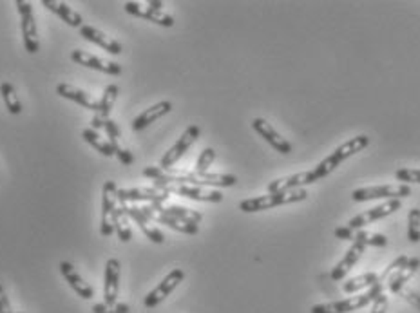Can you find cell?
Here are the masks:
<instances>
[{
	"instance_id": "52a82bcc",
	"label": "cell",
	"mask_w": 420,
	"mask_h": 313,
	"mask_svg": "<svg viewBox=\"0 0 420 313\" xmlns=\"http://www.w3.org/2000/svg\"><path fill=\"white\" fill-rule=\"evenodd\" d=\"M118 186L115 181L107 179L102 189V216H100V234L103 237L115 232V214L118 210Z\"/></svg>"
},
{
	"instance_id": "4fadbf2b",
	"label": "cell",
	"mask_w": 420,
	"mask_h": 313,
	"mask_svg": "<svg viewBox=\"0 0 420 313\" xmlns=\"http://www.w3.org/2000/svg\"><path fill=\"white\" fill-rule=\"evenodd\" d=\"M170 194L160 191L156 186H136V189H118V203L129 201H147V203H165Z\"/></svg>"
},
{
	"instance_id": "44dd1931",
	"label": "cell",
	"mask_w": 420,
	"mask_h": 313,
	"mask_svg": "<svg viewBox=\"0 0 420 313\" xmlns=\"http://www.w3.org/2000/svg\"><path fill=\"white\" fill-rule=\"evenodd\" d=\"M80 34L84 37L85 40H89V42L96 44V46H100L102 49H106L107 53H110V55H122L123 47L122 44L118 42V40H115L113 37H107L106 33H102L100 30H96V27L93 26H87V24H84V26L80 27Z\"/></svg>"
},
{
	"instance_id": "ee69618b",
	"label": "cell",
	"mask_w": 420,
	"mask_h": 313,
	"mask_svg": "<svg viewBox=\"0 0 420 313\" xmlns=\"http://www.w3.org/2000/svg\"><path fill=\"white\" fill-rule=\"evenodd\" d=\"M147 6H149V8H153V9H160V11H162L163 2H154V0H151V2H147Z\"/></svg>"
},
{
	"instance_id": "30bf717a",
	"label": "cell",
	"mask_w": 420,
	"mask_h": 313,
	"mask_svg": "<svg viewBox=\"0 0 420 313\" xmlns=\"http://www.w3.org/2000/svg\"><path fill=\"white\" fill-rule=\"evenodd\" d=\"M400 207H402V201H400V199H388L386 203L378 205V207H375V208H369V210L359 214V216L352 217L346 226H348L350 230H353V232H359V230L364 229L366 224H371V223H375V221L384 219V217L395 214V212L399 210Z\"/></svg>"
},
{
	"instance_id": "b9f144b4",
	"label": "cell",
	"mask_w": 420,
	"mask_h": 313,
	"mask_svg": "<svg viewBox=\"0 0 420 313\" xmlns=\"http://www.w3.org/2000/svg\"><path fill=\"white\" fill-rule=\"evenodd\" d=\"M113 313H129L131 312V308H129V305H125V302H116L115 306H113Z\"/></svg>"
},
{
	"instance_id": "7402d4cb",
	"label": "cell",
	"mask_w": 420,
	"mask_h": 313,
	"mask_svg": "<svg viewBox=\"0 0 420 313\" xmlns=\"http://www.w3.org/2000/svg\"><path fill=\"white\" fill-rule=\"evenodd\" d=\"M172 110V103L169 102V100H163V102H158L156 106L149 107V109H145L141 115H138L134 118V122H132V129L134 131H144V129H147L151 125V123H154L156 120L163 118V116H167Z\"/></svg>"
},
{
	"instance_id": "f6af8a7d",
	"label": "cell",
	"mask_w": 420,
	"mask_h": 313,
	"mask_svg": "<svg viewBox=\"0 0 420 313\" xmlns=\"http://www.w3.org/2000/svg\"><path fill=\"white\" fill-rule=\"evenodd\" d=\"M109 313H113V309H110V312H109Z\"/></svg>"
},
{
	"instance_id": "1f68e13d",
	"label": "cell",
	"mask_w": 420,
	"mask_h": 313,
	"mask_svg": "<svg viewBox=\"0 0 420 313\" xmlns=\"http://www.w3.org/2000/svg\"><path fill=\"white\" fill-rule=\"evenodd\" d=\"M407 239L412 243L420 241V208H412L407 214Z\"/></svg>"
},
{
	"instance_id": "836d02e7",
	"label": "cell",
	"mask_w": 420,
	"mask_h": 313,
	"mask_svg": "<svg viewBox=\"0 0 420 313\" xmlns=\"http://www.w3.org/2000/svg\"><path fill=\"white\" fill-rule=\"evenodd\" d=\"M120 140H122V138H113V140H109V143L113 145V151H115V156L118 158L120 163H123V165H132V163H134V156H132V153L129 148L123 147Z\"/></svg>"
},
{
	"instance_id": "ffe728a7",
	"label": "cell",
	"mask_w": 420,
	"mask_h": 313,
	"mask_svg": "<svg viewBox=\"0 0 420 313\" xmlns=\"http://www.w3.org/2000/svg\"><path fill=\"white\" fill-rule=\"evenodd\" d=\"M364 248H366V246L362 245L361 241L353 239L352 246H350L348 252L344 254V257L341 259V261L336 264V268L331 270V279H333V281H343L344 277L350 274V270L355 267L357 261L362 257V254H364Z\"/></svg>"
},
{
	"instance_id": "e0dca14e",
	"label": "cell",
	"mask_w": 420,
	"mask_h": 313,
	"mask_svg": "<svg viewBox=\"0 0 420 313\" xmlns=\"http://www.w3.org/2000/svg\"><path fill=\"white\" fill-rule=\"evenodd\" d=\"M123 8H125V11H127L129 15H132V17L144 18V20L156 24V26H162V27L174 26V18L170 17L169 13H165V11H160V9H153L149 8V6L144 8V6L138 4V2H125Z\"/></svg>"
},
{
	"instance_id": "f1b7e54d",
	"label": "cell",
	"mask_w": 420,
	"mask_h": 313,
	"mask_svg": "<svg viewBox=\"0 0 420 313\" xmlns=\"http://www.w3.org/2000/svg\"><path fill=\"white\" fill-rule=\"evenodd\" d=\"M378 283V275L375 272H368V274L357 275L353 279H348L343 284V290L346 293H355L361 292L364 288H371Z\"/></svg>"
},
{
	"instance_id": "7bdbcfd3",
	"label": "cell",
	"mask_w": 420,
	"mask_h": 313,
	"mask_svg": "<svg viewBox=\"0 0 420 313\" xmlns=\"http://www.w3.org/2000/svg\"><path fill=\"white\" fill-rule=\"evenodd\" d=\"M109 312H110V308L106 305V302L93 306V313H109Z\"/></svg>"
},
{
	"instance_id": "d590c367",
	"label": "cell",
	"mask_w": 420,
	"mask_h": 313,
	"mask_svg": "<svg viewBox=\"0 0 420 313\" xmlns=\"http://www.w3.org/2000/svg\"><path fill=\"white\" fill-rule=\"evenodd\" d=\"M395 178L402 181L404 185H412V183H420V169H397L395 170Z\"/></svg>"
},
{
	"instance_id": "83f0119b",
	"label": "cell",
	"mask_w": 420,
	"mask_h": 313,
	"mask_svg": "<svg viewBox=\"0 0 420 313\" xmlns=\"http://www.w3.org/2000/svg\"><path fill=\"white\" fill-rule=\"evenodd\" d=\"M118 85L110 84L107 85L106 91H103L102 98L98 100V113L96 116H100V118L107 120L109 118V115L113 113V107H115V102L116 98H118Z\"/></svg>"
},
{
	"instance_id": "60d3db41",
	"label": "cell",
	"mask_w": 420,
	"mask_h": 313,
	"mask_svg": "<svg viewBox=\"0 0 420 313\" xmlns=\"http://www.w3.org/2000/svg\"><path fill=\"white\" fill-rule=\"evenodd\" d=\"M333 234H336L337 239H343V241H353V237H355V232L350 230L348 226H339Z\"/></svg>"
},
{
	"instance_id": "ba28073f",
	"label": "cell",
	"mask_w": 420,
	"mask_h": 313,
	"mask_svg": "<svg viewBox=\"0 0 420 313\" xmlns=\"http://www.w3.org/2000/svg\"><path fill=\"white\" fill-rule=\"evenodd\" d=\"M18 13H20V30H22V42L30 55L40 49V40H39V30H37V22H34L33 15V6L30 2L24 0H17Z\"/></svg>"
},
{
	"instance_id": "603a6c76",
	"label": "cell",
	"mask_w": 420,
	"mask_h": 313,
	"mask_svg": "<svg viewBox=\"0 0 420 313\" xmlns=\"http://www.w3.org/2000/svg\"><path fill=\"white\" fill-rule=\"evenodd\" d=\"M56 94L65 98V100H71V102L78 103V106H82L84 109H89V110H94V113H98V100H93L91 94L82 91L80 87H75V85L71 84H58L56 85Z\"/></svg>"
},
{
	"instance_id": "8d00e7d4",
	"label": "cell",
	"mask_w": 420,
	"mask_h": 313,
	"mask_svg": "<svg viewBox=\"0 0 420 313\" xmlns=\"http://www.w3.org/2000/svg\"><path fill=\"white\" fill-rule=\"evenodd\" d=\"M407 261H409V257H407V255H400V257H397V259H395V261L391 262L390 267L386 268V272H384V274H382V277H378V281H381L382 284L386 283V281L390 279L391 275H395V274H397V272H399L400 268H402L404 264H406Z\"/></svg>"
},
{
	"instance_id": "4dcf8cb0",
	"label": "cell",
	"mask_w": 420,
	"mask_h": 313,
	"mask_svg": "<svg viewBox=\"0 0 420 313\" xmlns=\"http://www.w3.org/2000/svg\"><path fill=\"white\" fill-rule=\"evenodd\" d=\"M115 232L118 234L120 241L122 243H129L132 239V230L131 224H129L127 212L123 210V207H120V205L115 214Z\"/></svg>"
},
{
	"instance_id": "8fae6325",
	"label": "cell",
	"mask_w": 420,
	"mask_h": 313,
	"mask_svg": "<svg viewBox=\"0 0 420 313\" xmlns=\"http://www.w3.org/2000/svg\"><path fill=\"white\" fill-rule=\"evenodd\" d=\"M183 279H185V272H183L182 268L170 270V274L165 275V279L158 284L153 292L147 293V297L144 299L145 308H156L158 305H162L163 300H165L170 293L174 292L176 288H178V284L182 283Z\"/></svg>"
},
{
	"instance_id": "cb8c5ba5",
	"label": "cell",
	"mask_w": 420,
	"mask_h": 313,
	"mask_svg": "<svg viewBox=\"0 0 420 313\" xmlns=\"http://www.w3.org/2000/svg\"><path fill=\"white\" fill-rule=\"evenodd\" d=\"M420 268V259L419 257H409V261L404 264L402 268H400L399 272L395 275H391L390 279L386 281V286L390 292L393 293H399L402 288H406L407 281L412 279L413 275L416 274V270Z\"/></svg>"
},
{
	"instance_id": "d4e9b609",
	"label": "cell",
	"mask_w": 420,
	"mask_h": 313,
	"mask_svg": "<svg viewBox=\"0 0 420 313\" xmlns=\"http://www.w3.org/2000/svg\"><path fill=\"white\" fill-rule=\"evenodd\" d=\"M42 4L44 8L49 9L51 13L58 15L68 26L78 27V30L84 26V18H82V15L77 13L72 8H69L65 2H58V0H42Z\"/></svg>"
},
{
	"instance_id": "bcb514c9",
	"label": "cell",
	"mask_w": 420,
	"mask_h": 313,
	"mask_svg": "<svg viewBox=\"0 0 420 313\" xmlns=\"http://www.w3.org/2000/svg\"><path fill=\"white\" fill-rule=\"evenodd\" d=\"M17 313H22V312H17Z\"/></svg>"
},
{
	"instance_id": "f546056e",
	"label": "cell",
	"mask_w": 420,
	"mask_h": 313,
	"mask_svg": "<svg viewBox=\"0 0 420 313\" xmlns=\"http://www.w3.org/2000/svg\"><path fill=\"white\" fill-rule=\"evenodd\" d=\"M0 94H2V98H4V103H6V109L9 110V115H20L22 113V103L20 100H18V94L17 91H15V87L9 82H2L0 84Z\"/></svg>"
},
{
	"instance_id": "7a4b0ae2",
	"label": "cell",
	"mask_w": 420,
	"mask_h": 313,
	"mask_svg": "<svg viewBox=\"0 0 420 313\" xmlns=\"http://www.w3.org/2000/svg\"><path fill=\"white\" fill-rule=\"evenodd\" d=\"M368 145H369V138L366 134H359L355 136V138H350L348 141H344V143L339 145L330 156H326L321 163H317L314 169L305 170L306 185H314V183L321 181L323 178L330 176V174L333 172L343 161H346L348 158L355 156L357 153L364 151Z\"/></svg>"
},
{
	"instance_id": "ac0fdd59",
	"label": "cell",
	"mask_w": 420,
	"mask_h": 313,
	"mask_svg": "<svg viewBox=\"0 0 420 313\" xmlns=\"http://www.w3.org/2000/svg\"><path fill=\"white\" fill-rule=\"evenodd\" d=\"M118 205L120 207H123V210L127 212L129 219H132L138 226H140V230L147 236V239H151V241L156 243V245H162V243L165 241V236H163L162 230H158L153 224V221L147 219V216L141 212L140 207H134V205L131 207V205L127 203H118Z\"/></svg>"
},
{
	"instance_id": "9a60e30c",
	"label": "cell",
	"mask_w": 420,
	"mask_h": 313,
	"mask_svg": "<svg viewBox=\"0 0 420 313\" xmlns=\"http://www.w3.org/2000/svg\"><path fill=\"white\" fill-rule=\"evenodd\" d=\"M252 129H254V131L257 132V134L261 136V138H263V140L267 141L272 148H276L279 154H285V156H288V154L292 153V143H290L286 138H283V136H281L276 129L272 127L267 120L255 118L254 122H252Z\"/></svg>"
},
{
	"instance_id": "3957f363",
	"label": "cell",
	"mask_w": 420,
	"mask_h": 313,
	"mask_svg": "<svg viewBox=\"0 0 420 313\" xmlns=\"http://www.w3.org/2000/svg\"><path fill=\"white\" fill-rule=\"evenodd\" d=\"M306 198H308V192H306L305 189H295V191L288 192H276V194L243 199L241 203H239V210H243L245 214H254V212L270 210V208L281 207V205L299 203V201H305Z\"/></svg>"
},
{
	"instance_id": "74e56055",
	"label": "cell",
	"mask_w": 420,
	"mask_h": 313,
	"mask_svg": "<svg viewBox=\"0 0 420 313\" xmlns=\"http://www.w3.org/2000/svg\"><path fill=\"white\" fill-rule=\"evenodd\" d=\"M399 295L402 297V299H406L413 308H416L420 312V293L413 292V290H409V288H402V290L399 292Z\"/></svg>"
},
{
	"instance_id": "277c9868",
	"label": "cell",
	"mask_w": 420,
	"mask_h": 313,
	"mask_svg": "<svg viewBox=\"0 0 420 313\" xmlns=\"http://www.w3.org/2000/svg\"><path fill=\"white\" fill-rule=\"evenodd\" d=\"M384 284L378 281L375 286L368 288V292L361 293V295H353L348 299L336 300V302H326V305H315L310 313H350L357 312V309L364 308V306L371 305L375 299L382 293Z\"/></svg>"
},
{
	"instance_id": "d6a6232c",
	"label": "cell",
	"mask_w": 420,
	"mask_h": 313,
	"mask_svg": "<svg viewBox=\"0 0 420 313\" xmlns=\"http://www.w3.org/2000/svg\"><path fill=\"white\" fill-rule=\"evenodd\" d=\"M353 239H357V241H361L364 246H386L388 245V237L384 236V234H371V232H366V230H359V232H355V237Z\"/></svg>"
},
{
	"instance_id": "6da1fadb",
	"label": "cell",
	"mask_w": 420,
	"mask_h": 313,
	"mask_svg": "<svg viewBox=\"0 0 420 313\" xmlns=\"http://www.w3.org/2000/svg\"><path fill=\"white\" fill-rule=\"evenodd\" d=\"M145 178H151L156 183H176V185H194V186H217V189H229L238 183L234 174H212V172H196V170H179L169 169L163 170L160 167H147L144 169Z\"/></svg>"
},
{
	"instance_id": "2e32d148",
	"label": "cell",
	"mask_w": 420,
	"mask_h": 313,
	"mask_svg": "<svg viewBox=\"0 0 420 313\" xmlns=\"http://www.w3.org/2000/svg\"><path fill=\"white\" fill-rule=\"evenodd\" d=\"M120 274H122V267L116 257L107 259L106 264V283H103V302L109 308L118 302V292H120Z\"/></svg>"
},
{
	"instance_id": "e575fe53",
	"label": "cell",
	"mask_w": 420,
	"mask_h": 313,
	"mask_svg": "<svg viewBox=\"0 0 420 313\" xmlns=\"http://www.w3.org/2000/svg\"><path fill=\"white\" fill-rule=\"evenodd\" d=\"M216 160V151L212 147H207L201 151L200 158L196 161V172H208V167Z\"/></svg>"
},
{
	"instance_id": "d6986e66",
	"label": "cell",
	"mask_w": 420,
	"mask_h": 313,
	"mask_svg": "<svg viewBox=\"0 0 420 313\" xmlns=\"http://www.w3.org/2000/svg\"><path fill=\"white\" fill-rule=\"evenodd\" d=\"M60 272H62V275H64V279L68 281L69 286L75 290V293H77L78 297H82V299L89 300L94 297V290L93 286H91L89 283H85L84 277H82L80 274L77 272V268L72 267L71 262L69 261H62L60 262Z\"/></svg>"
},
{
	"instance_id": "5bb4252c",
	"label": "cell",
	"mask_w": 420,
	"mask_h": 313,
	"mask_svg": "<svg viewBox=\"0 0 420 313\" xmlns=\"http://www.w3.org/2000/svg\"><path fill=\"white\" fill-rule=\"evenodd\" d=\"M71 60L75 62V64L94 69V71L106 72V75H110V77H118V75H122V65L120 64H116V62H109V60L98 58V56L82 51V49H75V51H71Z\"/></svg>"
},
{
	"instance_id": "5b68a950",
	"label": "cell",
	"mask_w": 420,
	"mask_h": 313,
	"mask_svg": "<svg viewBox=\"0 0 420 313\" xmlns=\"http://www.w3.org/2000/svg\"><path fill=\"white\" fill-rule=\"evenodd\" d=\"M412 196L409 185H378V186H362L352 192V199L355 203H364L371 199H402Z\"/></svg>"
},
{
	"instance_id": "f35d334b",
	"label": "cell",
	"mask_w": 420,
	"mask_h": 313,
	"mask_svg": "<svg viewBox=\"0 0 420 313\" xmlns=\"http://www.w3.org/2000/svg\"><path fill=\"white\" fill-rule=\"evenodd\" d=\"M371 313H386L388 312V297L384 293L377 297V299L371 302Z\"/></svg>"
},
{
	"instance_id": "4316f807",
	"label": "cell",
	"mask_w": 420,
	"mask_h": 313,
	"mask_svg": "<svg viewBox=\"0 0 420 313\" xmlns=\"http://www.w3.org/2000/svg\"><path fill=\"white\" fill-rule=\"evenodd\" d=\"M82 138H84V141H87L91 147L96 148L98 153L103 154V156H115V151H113V145L109 143V140H103L102 134L98 131H94V129H84V131H82Z\"/></svg>"
},
{
	"instance_id": "484cf974",
	"label": "cell",
	"mask_w": 420,
	"mask_h": 313,
	"mask_svg": "<svg viewBox=\"0 0 420 313\" xmlns=\"http://www.w3.org/2000/svg\"><path fill=\"white\" fill-rule=\"evenodd\" d=\"M151 205H153L156 210L165 212V214H169V216H174V217H178V219H183V221H189V223L200 224L201 221H203V216H201L200 212L192 210V208L179 207V205H167V207L162 203H151Z\"/></svg>"
},
{
	"instance_id": "8992f818",
	"label": "cell",
	"mask_w": 420,
	"mask_h": 313,
	"mask_svg": "<svg viewBox=\"0 0 420 313\" xmlns=\"http://www.w3.org/2000/svg\"><path fill=\"white\" fill-rule=\"evenodd\" d=\"M160 191L167 192V194L183 196V198L194 199V201H203V203H221L223 201V194L214 189H205V186H194V185H176V183H156L154 185Z\"/></svg>"
},
{
	"instance_id": "7c38bea8",
	"label": "cell",
	"mask_w": 420,
	"mask_h": 313,
	"mask_svg": "<svg viewBox=\"0 0 420 313\" xmlns=\"http://www.w3.org/2000/svg\"><path fill=\"white\" fill-rule=\"evenodd\" d=\"M140 208L145 216H147V219L154 221V223L165 224V226L176 230V232L187 234V236H196V234L200 232V224L189 223V221H183V219H178V217H174V216H169V214H165V212L156 210L153 205H145V207H140Z\"/></svg>"
},
{
	"instance_id": "ab89813d",
	"label": "cell",
	"mask_w": 420,
	"mask_h": 313,
	"mask_svg": "<svg viewBox=\"0 0 420 313\" xmlns=\"http://www.w3.org/2000/svg\"><path fill=\"white\" fill-rule=\"evenodd\" d=\"M0 313H15L11 309V305H9V299L6 295V290L2 284H0Z\"/></svg>"
},
{
	"instance_id": "9c48e42d",
	"label": "cell",
	"mask_w": 420,
	"mask_h": 313,
	"mask_svg": "<svg viewBox=\"0 0 420 313\" xmlns=\"http://www.w3.org/2000/svg\"><path fill=\"white\" fill-rule=\"evenodd\" d=\"M200 134H201V129L198 127V125H189V127L185 129V132L179 136V140L176 141V143L172 145L165 154H163L162 161H160V169L163 170L172 169V167L182 160L183 154L187 153L189 148L196 143V140L200 138Z\"/></svg>"
}]
</instances>
